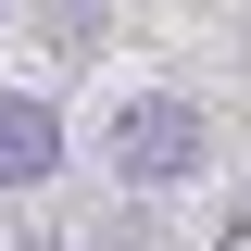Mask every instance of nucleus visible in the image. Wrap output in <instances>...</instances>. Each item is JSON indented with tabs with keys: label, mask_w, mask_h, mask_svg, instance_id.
Instances as JSON below:
<instances>
[{
	"label": "nucleus",
	"mask_w": 251,
	"mask_h": 251,
	"mask_svg": "<svg viewBox=\"0 0 251 251\" xmlns=\"http://www.w3.org/2000/svg\"><path fill=\"white\" fill-rule=\"evenodd\" d=\"M113 163L138 188H163V176H188V163H201V113H188V100H138V113L113 126Z\"/></svg>",
	"instance_id": "f257e3e1"
},
{
	"label": "nucleus",
	"mask_w": 251,
	"mask_h": 251,
	"mask_svg": "<svg viewBox=\"0 0 251 251\" xmlns=\"http://www.w3.org/2000/svg\"><path fill=\"white\" fill-rule=\"evenodd\" d=\"M63 163V113L50 100H0V188H38Z\"/></svg>",
	"instance_id": "f03ea898"
}]
</instances>
